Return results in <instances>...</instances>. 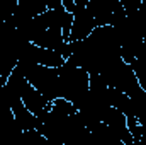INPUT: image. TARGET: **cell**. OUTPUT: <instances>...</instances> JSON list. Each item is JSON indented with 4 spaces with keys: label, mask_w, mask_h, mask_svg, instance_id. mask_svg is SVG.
<instances>
[{
    "label": "cell",
    "mask_w": 146,
    "mask_h": 145,
    "mask_svg": "<svg viewBox=\"0 0 146 145\" xmlns=\"http://www.w3.org/2000/svg\"><path fill=\"white\" fill-rule=\"evenodd\" d=\"M58 80H60V97L70 101L72 104L88 92L90 75L85 68L65 63L61 68H58Z\"/></svg>",
    "instance_id": "6da1fadb"
},
{
    "label": "cell",
    "mask_w": 146,
    "mask_h": 145,
    "mask_svg": "<svg viewBox=\"0 0 146 145\" xmlns=\"http://www.w3.org/2000/svg\"><path fill=\"white\" fill-rule=\"evenodd\" d=\"M109 87H114L117 91H121L122 94H126L127 97L138 94L139 91H143L138 84V79L133 72L131 65H127L126 62H122V58H117L112 65H109L107 68H104L99 73Z\"/></svg>",
    "instance_id": "7a4b0ae2"
},
{
    "label": "cell",
    "mask_w": 146,
    "mask_h": 145,
    "mask_svg": "<svg viewBox=\"0 0 146 145\" xmlns=\"http://www.w3.org/2000/svg\"><path fill=\"white\" fill-rule=\"evenodd\" d=\"M27 82L39 91L49 103L60 97V80H58V68H48L42 65H34L27 75Z\"/></svg>",
    "instance_id": "3957f363"
},
{
    "label": "cell",
    "mask_w": 146,
    "mask_h": 145,
    "mask_svg": "<svg viewBox=\"0 0 146 145\" xmlns=\"http://www.w3.org/2000/svg\"><path fill=\"white\" fill-rule=\"evenodd\" d=\"M87 9L94 15L97 28L115 26L126 19V10L121 0H88Z\"/></svg>",
    "instance_id": "277c9868"
},
{
    "label": "cell",
    "mask_w": 146,
    "mask_h": 145,
    "mask_svg": "<svg viewBox=\"0 0 146 145\" xmlns=\"http://www.w3.org/2000/svg\"><path fill=\"white\" fill-rule=\"evenodd\" d=\"M75 3H76V7H75V12H73V26L68 43L87 39L97 28L94 15L87 9L88 0H75Z\"/></svg>",
    "instance_id": "5b68a950"
},
{
    "label": "cell",
    "mask_w": 146,
    "mask_h": 145,
    "mask_svg": "<svg viewBox=\"0 0 146 145\" xmlns=\"http://www.w3.org/2000/svg\"><path fill=\"white\" fill-rule=\"evenodd\" d=\"M21 101H22V104L26 106V109L31 113V114H34L36 118H41L42 114H46L49 108H51V103L39 92L36 91L31 84H27V87L24 89V92L21 94Z\"/></svg>",
    "instance_id": "8992f818"
},
{
    "label": "cell",
    "mask_w": 146,
    "mask_h": 145,
    "mask_svg": "<svg viewBox=\"0 0 146 145\" xmlns=\"http://www.w3.org/2000/svg\"><path fill=\"white\" fill-rule=\"evenodd\" d=\"M10 111H12L15 121L19 123V126L22 128V132H29V130H36L37 128V118L26 109V106L22 104L21 99L15 101V103L12 104Z\"/></svg>",
    "instance_id": "52a82bcc"
},
{
    "label": "cell",
    "mask_w": 146,
    "mask_h": 145,
    "mask_svg": "<svg viewBox=\"0 0 146 145\" xmlns=\"http://www.w3.org/2000/svg\"><path fill=\"white\" fill-rule=\"evenodd\" d=\"M65 63H66V60L58 51L37 48V65H42L48 68H61Z\"/></svg>",
    "instance_id": "ba28073f"
},
{
    "label": "cell",
    "mask_w": 146,
    "mask_h": 145,
    "mask_svg": "<svg viewBox=\"0 0 146 145\" xmlns=\"http://www.w3.org/2000/svg\"><path fill=\"white\" fill-rule=\"evenodd\" d=\"M49 111H51L53 114H56V116H61V118H68V116H72V114L76 113L72 103H70V101H66V99H63V97L54 99V101L51 103Z\"/></svg>",
    "instance_id": "9c48e42d"
},
{
    "label": "cell",
    "mask_w": 146,
    "mask_h": 145,
    "mask_svg": "<svg viewBox=\"0 0 146 145\" xmlns=\"http://www.w3.org/2000/svg\"><path fill=\"white\" fill-rule=\"evenodd\" d=\"M131 68H133V72H134L136 79H138L139 87H141L143 91H146V53L141 55V56H138V58L131 63Z\"/></svg>",
    "instance_id": "30bf717a"
},
{
    "label": "cell",
    "mask_w": 146,
    "mask_h": 145,
    "mask_svg": "<svg viewBox=\"0 0 146 145\" xmlns=\"http://www.w3.org/2000/svg\"><path fill=\"white\" fill-rule=\"evenodd\" d=\"M46 138L37 132V130H29V132H22V135L17 138V142L14 145H44Z\"/></svg>",
    "instance_id": "8fae6325"
},
{
    "label": "cell",
    "mask_w": 146,
    "mask_h": 145,
    "mask_svg": "<svg viewBox=\"0 0 146 145\" xmlns=\"http://www.w3.org/2000/svg\"><path fill=\"white\" fill-rule=\"evenodd\" d=\"M145 94H146V91H145Z\"/></svg>",
    "instance_id": "7c38bea8"
}]
</instances>
